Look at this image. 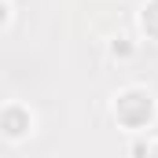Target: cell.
<instances>
[{
    "mask_svg": "<svg viewBox=\"0 0 158 158\" xmlns=\"http://www.w3.org/2000/svg\"><path fill=\"white\" fill-rule=\"evenodd\" d=\"M147 158H158V140H151V151H147Z\"/></svg>",
    "mask_w": 158,
    "mask_h": 158,
    "instance_id": "obj_6",
    "label": "cell"
},
{
    "mask_svg": "<svg viewBox=\"0 0 158 158\" xmlns=\"http://www.w3.org/2000/svg\"><path fill=\"white\" fill-rule=\"evenodd\" d=\"M136 26H140V37L158 44V0H143L140 11H136Z\"/></svg>",
    "mask_w": 158,
    "mask_h": 158,
    "instance_id": "obj_3",
    "label": "cell"
},
{
    "mask_svg": "<svg viewBox=\"0 0 158 158\" xmlns=\"http://www.w3.org/2000/svg\"><path fill=\"white\" fill-rule=\"evenodd\" d=\"M110 114L129 132H147L155 125V118H158V99L151 96V88H143V85H125L121 92H114Z\"/></svg>",
    "mask_w": 158,
    "mask_h": 158,
    "instance_id": "obj_1",
    "label": "cell"
},
{
    "mask_svg": "<svg viewBox=\"0 0 158 158\" xmlns=\"http://www.w3.org/2000/svg\"><path fill=\"white\" fill-rule=\"evenodd\" d=\"M33 110L26 107V103H19V99H11V103H4V110H0V132H4V140L7 143H22L26 136H33Z\"/></svg>",
    "mask_w": 158,
    "mask_h": 158,
    "instance_id": "obj_2",
    "label": "cell"
},
{
    "mask_svg": "<svg viewBox=\"0 0 158 158\" xmlns=\"http://www.w3.org/2000/svg\"><path fill=\"white\" fill-rule=\"evenodd\" d=\"M0 7H4V15H0V30L7 33L11 22H15V0H0Z\"/></svg>",
    "mask_w": 158,
    "mask_h": 158,
    "instance_id": "obj_5",
    "label": "cell"
},
{
    "mask_svg": "<svg viewBox=\"0 0 158 158\" xmlns=\"http://www.w3.org/2000/svg\"><path fill=\"white\" fill-rule=\"evenodd\" d=\"M136 52H140V44L132 37H110V44H107V55L114 59V63H129V59H136Z\"/></svg>",
    "mask_w": 158,
    "mask_h": 158,
    "instance_id": "obj_4",
    "label": "cell"
}]
</instances>
